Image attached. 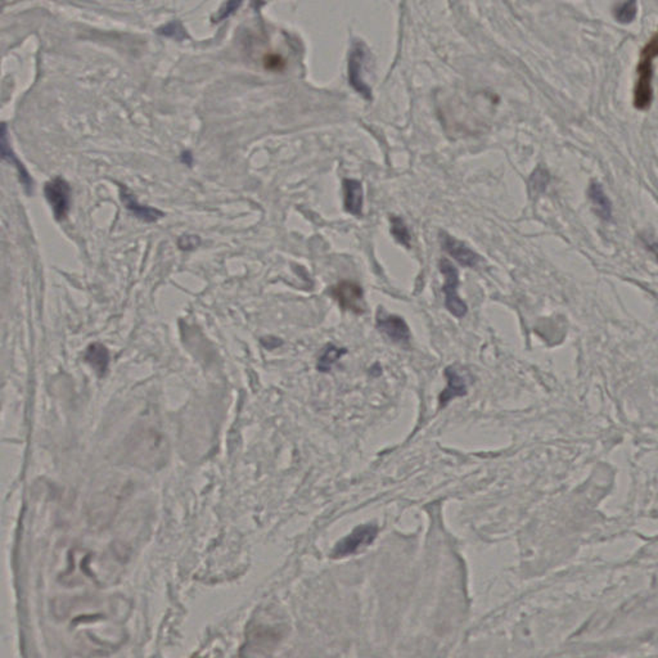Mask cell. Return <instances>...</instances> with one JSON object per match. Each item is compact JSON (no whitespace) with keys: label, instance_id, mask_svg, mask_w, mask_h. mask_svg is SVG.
Wrapping results in <instances>:
<instances>
[{"label":"cell","instance_id":"cell-14","mask_svg":"<svg viewBox=\"0 0 658 658\" xmlns=\"http://www.w3.org/2000/svg\"><path fill=\"white\" fill-rule=\"evenodd\" d=\"M7 134H8L7 133V125L0 124V159H7L8 162H12L18 169V173L21 174V180L24 182L26 189H30L31 188V178L26 173L24 167L20 164V161L16 159L15 153L10 151L8 135Z\"/></svg>","mask_w":658,"mask_h":658},{"label":"cell","instance_id":"cell-7","mask_svg":"<svg viewBox=\"0 0 658 658\" xmlns=\"http://www.w3.org/2000/svg\"><path fill=\"white\" fill-rule=\"evenodd\" d=\"M440 242H441V247L444 250L445 252L452 256L454 260L459 262L462 266H466V268H475L477 264L481 260L480 255L475 252L473 250H471L469 247L462 242L459 239L454 238L452 237L449 233H446L444 230H441L440 233Z\"/></svg>","mask_w":658,"mask_h":658},{"label":"cell","instance_id":"cell-1","mask_svg":"<svg viewBox=\"0 0 658 658\" xmlns=\"http://www.w3.org/2000/svg\"><path fill=\"white\" fill-rule=\"evenodd\" d=\"M657 35L644 47L638 64V78L634 87V106L638 110H647L653 99V64L657 57Z\"/></svg>","mask_w":658,"mask_h":658},{"label":"cell","instance_id":"cell-25","mask_svg":"<svg viewBox=\"0 0 658 658\" xmlns=\"http://www.w3.org/2000/svg\"><path fill=\"white\" fill-rule=\"evenodd\" d=\"M251 6H252V8H254L256 12H260V9H262V6H264V0H251Z\"/></svg>","mask_w":658,"mask_h":658},{"label":"cell","instance_id":"cell-10","mask_svg":"<svg viewBox=\"0 0 658 658\" xmlns=\"http://www.w3.org/2000/svg\"><path fill=\"white\" fill-rule=\"evenodd\" d=\"M120 196H121V199H122V203L125 205L127 210L134 215L135 217H138L139 220H142L144 222H156L161 217H164L165 214L159 210V208H155V207L150 206H143L141 205L136 199H135L134 194L131 192H129V189H127L125 187L121 185V191H120Z\"/></svg>","mask_w":658,"mask_h":658},{"label":"cell","instance_id":"cell-17","mask_svg":"<svg viewBox=\"0 0 658 658\" xmlns=\"http://www.w3.org/2000/svg\"><path fill=\"white\" fill-rule=\"evenodd\" d=\"M391 234L394 236V238L396 239L397 243L403 245L406 248L410 247L412 237H410L406 224L401 217H397V216L391 217Z\"/></svg>","mask_w":658,"mask_h":658},{"label":"cell","instance_id":"cell-21","mask_svg":"<svg viewBox=\"0 0 658 658\" xmlns=\"http://www.w3.org/2000/svg\"><path fill=\"white\" fill-rule=\"evenodd\" d=\"M635 0H629L625 4H622L619 9H617V13H616V17L619 18L621 22H629L631 21L635 16Z\"/></svg>","mask_w":658,"mask_h":658},{"label":"cell","instance_id":"cell-19","mask_svg":"<svg viewBox=\"0 0 658 658\" xmlns=\"http://www.w3.org/2000/svg\"><path fill=\"white\" fill-rule=\"evenodd\" d=\"M242 0H228L222 8H220V10L217 12V15L214 17V22H222L224 20H227L230 15H233L237 9L239 8Z\"/></svg>","mask_w":658,"mask_h":658},{"label":"cell","instance_id":"cell-24","mask_svg":"<svg viewBox=\"0 0 658 658\" xmlns=\"http://www.w3.org/2000/svg\"><path fill=\"white\" fill-rule=\"evenodd\" d=\"M180 159H182L183 164H185L187 166H192V165H193V155H192L191 152H183Z\"/></svg>","mask_w":658,"mask_h":658},{"label":"cell","instance_id":"cell-12","mask_svg":"<svg viewBox=\"0 0 658 658\" xmlns=\"http://www.w3.org/2000/svg\"><path fill=\"white\" fill-rule=\"evenodd\" d=\"M282 634L278 633L276 629L271 627H265V625H259V627H251L250 634L247 638L248 645L251 650H264V648H270L274 647L278 641H280Z\"/></svg>","mask_w":658,"mask_h":658},{"label":"cell","instance_id":"cell-4","mask_svg":"<svg viewBox=\"0 0 658 658\" xmlns=\"http://www.w3.org/2000/svg\"><path fill=\"white\" fill-rule=\"evenodd\" d=\"M331 296L334 297L342 310L351 311L354 314H363L365 311L364 291L352 280H341L334 285L331 289Z\"/></svg>","mask_w":658,"mask_h":658},{"label":"cell","instance_id":"cell-5","mask_svg":"<svg viewBox=\"0 0 658 658\" xmlns=\"http://www.w3.org/2000/svg\"><path fill=\"white\" fill-rule=\"evenodd\" d=\"M45 197L53 210L58 222H62L69 214L71 205V188L62 178H56L45 185Z\"/></svg>","mask_w":658,"mask_h":658},{"label":"cell","instance_id":"cell-3","mask_svg":"<svg viewBox=\"0 0 658 658\" xmlns=\"http://www.w3.org/2000/svg\"><path fill=\"white\" fill-rule=\"evenodd\" d=\"M377 534H378V529L374 524L359 526L346 538H343L336 544L331 557L341 558L346 555H354L362 548L368 547L369 544H372L374 539L377 538Z\"/></svg>","mask_w":658,"mask_h":658},{"label":"cell","instance_id":"cell-9","mask_svg":"<svg viewBox=\"0 0 658 658\" xmlns=\"http://www.w3.org/2000/svg\"><path fill=\"white\" fill-rule=\"evenodd\" d=\"M343 207L349 214L360 217L363 215V185L357 179H343Z\"/></svg>","mask_w":658,"mask_h":658},{"label":"cell","instance_id":"cell-2","mask_svg":"<svg viewBox=\"0 0 658 658\" xmlns=\"http://www.w3.org/2000/svg\"><path fill=\"white\" fill-rule=\"evenodd\" d=\"M438 269L444 276L443 292L445 294V308L455 317H463L468 313V306L458 294L459 287V271L448 259H441Z\"/></svg>","mask_w":658,"mask_h":658},{"label":"cell","instance_id":"cell-11","mask_svg":"<svg viewBox=\"0 0 658 658\" xmlns=\"http://www.w3.org/2000/svg\"><path fill=\"white\" fill-rule=\"evenodd\" d=\"M445 376L448 378V387L440 395V404H448L450 400L455 397L463 396L467 394V383L464 377L460 376L459 372L454 366H448L445 369Z\"/></svg>","mask_w":658,"mask_h":658},{"label":"cell","instance_id":"cell-6","mask_svg":"<svg viewBox=\"0 0 658 658\" xmlns=\"http://www.w3.org/2000/svg\"><path fill=\"white\" fill-rule=\"evenodd\" d=\"M377 329L389 337L391 341L396 343H409L410 341V329L406 324L404 319L399 315L387 314L383 310H378L377 314Z\"/></svg>","mask_w":658,"mask_h":658},{"label":"cell","instance_id":"cell-8","mask_svg":"<svg viewBox=\"0 0 658 658\" xmlns=\"http://www.w3.org/2000/svg\"><path fill=\"white\" fill-rule=\"evenodd\" d=\"M365 59V50L362 44H357L352 49L349 58V81L350 85L357 90L360 96L366 99L372 98L371 87L366 85L363 79V64Z\"/></svg>","mask_w":658,"mask_h":658},{"label":"cell","instance_id":"cell-16","mask_svg":"<svg viewBox=\"0 0 658 658\" xmlns=\"http://www.w3.org/2000/svg\"><path fill=\"white\" fill-rule=\"evenodd\" d=\"M346 352H348V350L343 349V348H338V346L332 345V343H328L324 349H323V351L320 352L319 357H317V371L322 373L331 372L332 366H334Z\"/></svg>","mask_w":658,"mask_h":658},{"label":"cell","instance_id":"cell-13","mask_svg":"<svg viewBox=\"0 0 658 658\" xmlns=\"http://www.w3.org/2000/svg\"><path fill=\"white\" fill-rule=\"evenodd\" d=\"M587 196L592 201L595 214L598 215L604 222H610L612 219V203L607 194L604 193L603 185L599 182H592L587 189Z\"/></svg>","mask_w":658,"mask_h":658},{"label":"cell","instance_id":"cell-22","mask_svg":"<svg viewBox=\"0 0 658 658\" xmlns=\"http://www.w3.org/2000/svg\"><path fill=\"white\" fill-rule=\"evenodd\" d=\"M265 64L270 70H279L285 66V62L278 56H269L265 59Z\"/></svg>","mask_w":658,"mask_h":658},{"label":"cell","instance_id":"cell-15","mask_svg":"<svg viewBox=\"0 0 658 658\" xmlns=\"http://www.w3.org/2000/svg\"><path fill=\"white\" fill-rule=\"evenodd\" d=\"M85 359H87V363L96 369V372L99 376H103L106 371H107V368H108L110 354H108V350L106 349L103 345L92 343L87 348Z\"/></svg>","mask_w":658,"mask_h":658},{"label":"cell","instance_id":"cell-18","mask_svg":"<svg viewBox=\"0 0 658 658\" xmlns=\"http://www.w3.org/2000/svg\"><path fill=\"white\" fill-rule=\"evenodd\" d=\"M157 32H159V35H164V36H166V38L178 40V41H183V40L189 38V36H188V32L184 29V26H183L180 21L169 22V24L159 29Z\"/></svg>","mask_w":658,"mask_h":658},{"label":"cell","instance_id":"cell-20","mask_svg":"<svg viewBox=\"0 0 658 658\" xmlns=\"http://www.w3.org/2000/svg\"><path fill=\"white\" fill-rule=\"evenodd\" d=\"M201 238L199 236H192V234H184L180 238L178 239V247L184 251V252H188V251H193L196 250L197 247L201 245Z\"/></svg>","mask_w":658,"mask_h":658},{"label":"cell","instance_id":"cell-23","mask_svg":"<svg viewBox=\"0 0 658 658\" xmlns=\"http://www.w3.org/2000/svg\"><path fill=\"white\" fill-rule=\"evenodd\" d=\"M262 346H264L265 349L271 350L276 349V348H279V346H280L283 342H282V340L277 338V337H271V336H270V337H265V338H262Z\"/></svg>","mask_w":658,"mask_h":658}]
</instances>
